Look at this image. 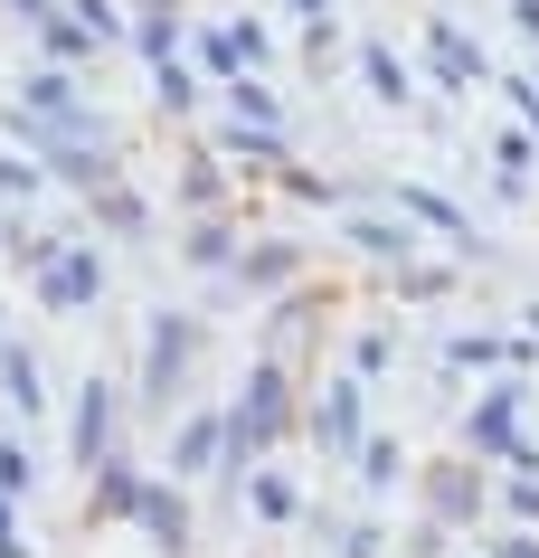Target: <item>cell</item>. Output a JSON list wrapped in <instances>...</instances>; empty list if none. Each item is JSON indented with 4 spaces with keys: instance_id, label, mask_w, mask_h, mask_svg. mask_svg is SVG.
I'll return each instance as SVG.
<instances>
[]
</instances>
